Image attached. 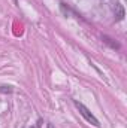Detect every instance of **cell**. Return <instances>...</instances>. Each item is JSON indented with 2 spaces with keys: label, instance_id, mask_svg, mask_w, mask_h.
<instances>
[{
  "label": "cell",
  "instance_id": "cell-1",
  "mask_svg": "<svg viewBox=\"0 0 127 128\" xmlns=\"http://www.w3.org/2000/svg\"><path fill=\"white\" fill-rule=\"evenodd\" d=\"M73 103H75V107L79 110V113L85 118V121H87V122H90V124H91V125H94V127H100V124H99L97 118H96L94 115H93V113H91V112H90L84 104H82V103H79V101H76V100H75Z\"/></svg>",
  "mask_w": 127,
  "mask_h": 128
},
{
  "label": "cell",
  "instance_id": "cell-2",
  "mask_svg": "<svg viewBox=\"0 0 127 128\" xmlns=\"http://www.w3.org/2000/svg\"><path fill=\"white\" fill-rule=\"evenodd\" d=\"M111 8H112V12H114V15H115V20H117V21H121V20L124 18V9H123L121 3H120L118 0H115V2L111 3Z\"/></svg>",
  "mask_w": 127,
  "mask_h": 128
}]
</instances>
